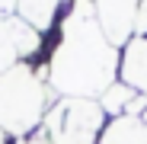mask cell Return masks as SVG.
<instances>
[{"instance_id": "obj_1", "label": "cell", "mask_w": 147, "mask_h": 144, "mask_svg": "<svg viewBox=\"0 0 147 144\" xmlns=\"http://www.w3.org/2000/svg\"><path fill=\"white\" fill-rule=\"evenodd\" d=\"M42 87L32 80L29 70L13 67L0 74V128L7 131H29L42 115Z\"/></svg>"}, {"instance_id": "obj_2", "label": "cell", "mask_w": 147, "mask_h": 144, "mask_svg": "<svg viewBox=\"0 0 147 144\" xmlns=\"http://www.w3.org/2000/svg\"><path fill=\"white\" fill-rule=\"evenodd\" d=\"M35 42V32H29L22 22H16V19H10V22H3L0 19V70H7V64L16 58V55H22V48L16 45V42Z\"/></svg>"}, {"instance_id": "obj_3", "label": "cell", "mask_w": 147, "mask_h": 144, "mask_svg": "<svg viewBox=\"0 0 147 144\" xmlns=\"http://www.w3.org/2000/svg\"><path fill=\"white\" fill-rule=\"evenodd\" d=\"M10 7H16V0H0V10H10Z\"/></svg>"}, {"instance_id": "obj_4", "label": "cell", "mask_w": 147, "mask_h": 144, "mask_svg": "<svg viewBox=\"0 0 147 144\" xmlns=\"http://www.w3.org/2000/svg\"><path fill=\"white\" fill-rule=\"evenodd\" d=\"M0 144H3V135H0Z\"/></svg>"}]
</instances>
